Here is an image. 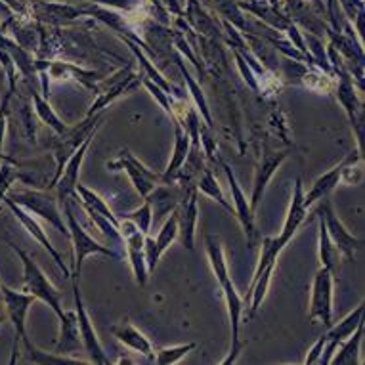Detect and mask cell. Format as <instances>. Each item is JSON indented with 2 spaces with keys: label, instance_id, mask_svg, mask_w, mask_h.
<instances>
[{
  "label": "cell",
  "instance_id": "6da1fadb",
  "mask_svg": "<svg viewBox=\"0 0 365 365\" xmlns=\"http://www.w3.org/2000/svg\"><path fill=\"white\" fill-rule=\"evenodd\" d=\"M8 247L12 249L16 255L19 257V260H21V264H24V282H25V291L27 293H31L35 299L42 300L44 304H48L52 310H54V314L58 317L63 316V312L61 310V293L58 291V289L52 285V282H50L48 277H46V274L42 272L41 268H38V264L33 260V258L27 255V252L24 251V249H19L16 243H12V241H6Z\"/></svg>",
  "mask_w": 365,
  "mask_h": 365
},
{
  "label": "cell",
  "instance_id": "7a4b0ae2",
  "mask_svg": "<svg viewBox=\"0 0 365 365\" xmlns=\"http://www.w3.org/2000/svg\"><path fill=\"white\" fill-rule=\"evenodd\" d=\"M10 201H14L31 215L41 216L42 220L50 222L52 226L58 227L61 234L69 237V227L63 222L60 209H58V197L50 192H41V190H8L6 195Z\"/></svg>",
  "mask_w": 365,
  "mask_h": 365
},
{
  "label": "cell",
  "instance_id": "3957f363",
  "mask_svg": "<svg viewBox=\"0 0 365 365\" xmlns=\"http://www.w3.org/2000/svg\"><path fill=\"white\" fill-rule=\"evenodd\" d=\"M0 289H2V306L6 310V316L12 319L14 324V344H12V364H16L18 359V344L19 341L24 342L25 350L33 348V342L29 341V335H27V327H25V322H27V314H29L31 304L35 302V297L27 291H14L4 283H0Z\"/></svg>",
  "mask_w": 365,
  "mask_h": 365
},
{
  "label": "cell",
  "instance_id": "277c9868",
  "mask_svg": "<svg viewBox=\"0 0 365 365\" xmlns=\"http://www.w3.org/2000/svg\"><path fill=\"white\" fill-rule=\"evenodd\" d=\"M63 209H66L67 227H69V240L73 241V252H75L71 279H78V277H81L84 258L90 257V255H106V257L109 258H120L119 252H115L113 249H109V247L100 245L94 237H90V235L84 232V227L81 226L77 218H75L71 201H66V203H63Z\"/></svg>",
  "mask_w": 365,
  "mask_h": 365
},
{
  "label": "cell",
  "instance_id": "5b68a950",
  "mask_svg": "<svg viewBox=\"0 0 365 365\" xmlns=\"http://www.w3.org/2000/svg\"><path fill=\"white\" fill-rule=\"evenodd\" d=\"M109 170H125L130 176L134 190L138 192L142 199H145L159 184H161V174L150 170L144 163H140L128 150H120L115 155L113 161L108 163Z\"/></svg>",
  "mask_w": 365,
  "mask_h": 365
},
{
  "label": "cell",
  "instance_id": "8992f818",
  "mask_svg": "<svg viewBox=\"0 0 365 365\" xmlns=\"http://www.w3.org/2000/svg\"><path fill=\"white\" fill-rule=\"evenodd\" d=\"M308 317L312 322L322 319L325 329L333 325V274L324 266L317 269L314 282H312Z\"/></svg>",
  "mask_w": 365,
  "mask_h": 365
},
{
  "label": "cell",
  "instance_id": "52a82bcc",
  "mask_svg": "<svg viewBox=\"0 0 365 365\" xmlns=\"http://www.w3.org/2000/svg\"><path fill=\"white\" fill-rule=\"evenodd\" d=\"M73 297H75V312H77L78 335H81V341H83L84 352L90 356V364L108 365L109 358L106 356V350H103L102 342H100L96 331H94L92 319H90L88 312H86V308H84L83 294H81L77 279H73Z\"/></svg>",
  "mask_w": 365,
  "mask_h": 365
},
{
  "label": "cell",
  "instance_id": "ba28073f",
  "mask_svg": "<svg viewBox=\"0 0 365 365\" xmlns=\"http://www.w3.org/2000/svg\"><path fill=\"white\" fill-rule=\"evenodd\" d=\"M119 232L125 240V249L128 262H130L132 274L136 277V283L140 287H144L150 277L148 266H145V252H144V235L138 227L134 226L130 220H126L120 216L119 218Z\"/></svg>",
  "mask_w": 365,
  "mask_h": 365
},
{
  "label": "cell",
  "instance_id": "9c48e42d",
  "mask_svg": "<svg viewBox=\"0 0 365 365\" xmlns=\"http://www.w3.org/2000/svg\"><path fill=\"white\" fill-rule=\"evenodd\" d=\"M317 215L322 216L325 222V227H327V234H329L331 241L335 243V247L341 251L342 257H346L348 260H352L356 257V251H359L364 247V240H359L356 235H352L346 230V226L342 224L341 218L336 216V212L333 210L329 201H325L322 205V209Z\"/></svg>",
  "mask_w": 365,
  "mask_h": 365
},
{
  "label": "cell",
  "instance_id": "30bf717a",
  "mask_svg": "<svg viewBox=\"0 0 365 365\" xmlns=\"http://www.w3.org/2000/svg\"><path fill=\"white\" fill-rule=\"evenodd\" d=\"M222 291H224V299H226V306H227V316H230V327H232V350H230V356L227 358L222 359V364L227 365V364H234L240 358L241 350L245 348L247 342L241 341L240 339V322H241V316H243V297H241L237 291H235L234 283L232 279L227 277L226 282L220 283Z\"/></svg>",
  "mask_w": 365,
  "mask_h": 365
},
{
  "label": "cell",
  "instance_id": "8fae6325",
  "mask_svg": "<svg viewBox=\"0 0 365 365\" xmlns=\"http://www.w3.org/2000/svg\"><path fill=\"white\" fill-rule=\"evenodd\" d=\"M92 138H94V136H90V138L84 140L83 144L77 148V151L67 159L66 167L61 168L60 176H58L56 184L52 186L56 190V197H58V201H61V203L71 201V199L78 201L77 190H75L78 184V170H81V165H83V159L84 155H86V151H88Z\"/></svg>",
  "mask_w": 365,
  "mask_h": 365
},
{
  "label": "cell",
  "instance_id": "7c38bea8",
  "mask_svg": "<svg viewBox=\"0 0 365 365\" xmlns=\"http://www.w3.org/2000/svg\"><path fill=\"white\" fill-rule=\"evenodd\" d=\"M197 186H187L178 207H176V216H178V235L182 245L187 251H193V241H195V224H197Z\"/></svg>",
  "mask_w": 365,
  "mask_h": 365
},
{
  "label": "cell",
  "instance_id": "4fadbf2b",
  "mask_svg": "<svg viewBox=\"0 0 365 365\" xmlns=\"http://www.w3.org/2000/svg\"><path fill=\"white\" fill-rule=\"evenodd\" d=\"M2 201H4V203L8 205V209L12 210L14 216H16V218H18V220L21 222V224H24L25 230H27V232H29V234L33 235V237H35V240L38 241V243H41V245L44 247V249H46V251L50 252V257L54 258V262L58 264V268H60L61 272H63V277H66V279H71V269L67 268L66 262H63V258H61V255L58 251H56V247L52 245V241L48 240V235H46V232H44L41 224H38V222H36L35 218H33V215H31L29 210H25L24 207H19V205H16V203H14V201H10V199H8V197H4V199H2Z\"/></svg>",
  "mask_w": 365,
  "mask_h": 365
},
{
  "label": "cell",
  "instance_id": "5bb4252c",
  "mask_svg": "<svg viewBox=\"0 0 365 365\" xmlns=\"http://www.w3.org/2000/svg\"><path fill=\"white\" fill-rule=\"evenodd\" d=\"M224 173L227 176V184H230V190H232V199H234L235 205V216H237V220L241 222V226L245 230L247 241H249V245L255 243L257 240V227H255V212L251 210V205H249V199L245 197V193L241 190L240 182L235 178V174L232 168L224 165Z\"/></svg>",
  "mask_w": 365,
  "mask_h": 365
},
{
  "label": "cell",
  "instance_id": "9a60e30c",
  "mask_svg": "<svg viewBox=\"0 0 365 365\" xmlns=\"http://www.w3.org/2000/svg\"><path fill=\"white\" fill-rule=\"evenodd\" d=\"M306 216H308V209L304 207V187H302V180L297 178L293 197H291V207H289V212L285 216V224L282 227V234L277 235L283 245H287L289 241L293 240V235L299 232Z\"/></svg>",
  "mask_w": 365,
  "mask_h": 365
},
{
  "label": "cell",
  "instance_id": "2e32d148",
  "mask_svg": "<svg viewBox=\"0 0 365 365\" xmlns=\"http://www.w3.org/2000/svg\"><path fill=\"white\" fill-rule=\"evenodd\" d=\"M287 159V151H279V153H266L262 155V161L258 165L257 174H255V187H252V195L249 199V205H251V210L255 212L260 203V199L264 195V190H266V184L269 182V178L274 176L277 168L282 167V163Z\"/></svg>",
  "mask_w": 365,
  "mask_h": 365
},
{
  "label": "cell",
  "instance_id": "e0dca14e",
  "mask_svg": "<svg viewBox=\"0 0 365 365\" xmlns=\"http://www.w3.org/2000/svg\"><path fill=\"white\" fill-rule=\"evenodd\" d=\"M83 341L78 335L77 312L66 310L60 317V341L56 344V354L71 356V354L83 352Z\"/></svg>",
  "mask_w": 365,
  "mask_h": 365
},
{
  "label": "cell",
  "instance_id": "ac0fdd59",
  "mask_svg": "<svg viewBox=\"0 0 365 365\" xmlns=\"http://www.w3.org/2000/svg\"><path fill=\"white\" fill-rule=\"evenodd\" d=\"M174 132H176V142H174L173 157H170V163H168L167 170L161 174L163 184H170V182H176V176L184 168V163H186V157L190 153V148H192V138L190 134L184 130V126L180 125L178 120H174Z\"/></svg>",
  "mask_w": 365,
  "mask_h": 365
},
{
  "label": "cell",
  "instance_id": "d6986e66",
  "mask_svg": "<svg viewBox=\"0 0 365 365\" xmlns=\"http://www.w3.org/2000/svg\"><path fill=\"white\" fill-rule=\"evenodd\" d=\"M111 333L120 344H125L134 352L142 354L148 361H153L155 359V352H153V346H151L150 339L142 333L140 329H136L134 325L128 324V322H123V324H117L111 327Z\"/></svg>",
  "mask_w": 365,
  "mask_h": 365
},
{
  "label": "cell",
  "instance_id": "ffe728a7",
  "mask_svg": "<svg viewBox=\"0 0 365 365\" xmlns=\"http://www.w3.org/2000/svg\"><path fill=\"white\" fill-rule=\"evenodd\" d=\"M342 167H344V161H341L336 167H333L329 173L322 174L319 178L312 184L310 192L304 193V207L306 209H310L312 205L317 203V201H322L329 195L336 186H339V182H341V174H342Z\"/></svg>",
  "mask_w": 365,
  "mask_h": 365
},
{
  "label": "cell",
  "instance_id": "44dd1931",
  "mask_svg": "<svg viewBox=\"0 0 365 365\" xmlns=\"http://www.w3.org/2000/svg\"><path fill=\"white\" fill-rule=\"evenodd\" d=\"M361 339H364V324L358 325V329L354 331L352 335L348 336L346 341H342L339 348L331 358V364L335 365H359V346H361Z\"/></svg>",
  "mask_w": 365,
  "mask_h": 365
},
{
  "label": "cell",
  "instance_id": "7402d4cb",
  "mask_svg": "<svg viewBox=\"0 0 365 365\" xmlns=\"http://www.w3.org/2000/svg\"><path fill=\"white\" fill-rule=\"evenodd\" d=\"M319 218V260H322V266L327 268L335 276L341 269V251L336 249L335 243L331 241L329 234H327V227H325V222L322 216Z\"/></svg>",
  "mask_w": 365,
  "mask_h": 365
},
{
  "label": "cell",
  "instance_id": "603a6c76",
  "mask_svg": "<svg viewBox=\"0 0 365 365\" xmlns=\"http://www.w3.org/2000/svg\"><path fill=\"white\" fill-rule=\"evenodd\" d=\"M75 190H77V195L81 197V205H83V207H88V209L96 210V212H100L102 216H106L108 220H111L115 226L119 227V218L115 216L113 210L109 209V205L106 199H102L96 192H92V190H88L86 186H83L81 182H78Z\"/></svg>",
  "mask_w": 365,
  "mask_h": 365
},
{
  "label": "cell",
  "instance_id": "cb8c5ba5",
  "mask_svg": "<svg viewBox=\"0 0 365 365\" xmlns=\"http://www.w3.org/2000/svg\"><path fill=\"white\" fill-rule=\"evenodd\" d=\"M205 243H207V255H209L210 268L215 272L218 283H224L230 277V272H227L226 258H224V251H222V245L212 237V235H207L205 237Z\"/></svg>",
  "mask_w": 365,
  "mask_h": 365
},
{
  "label": "cell",
  "instance_id": "d4e9b609",
  "mask_svg": "<svg viewBox=\"0 0 365 365\" xmlns=\"http://www.w3.org/2000/svg\"><path fill=\"white\" fill-rule=\"evenodd\" d=\"M178 240V216H176V209L170 212L165 224L161 226L159 230V235H157L155 240V249H157V255L161 257L163 252L167 251L168 247L173 245L174 241Z\"/></svg>",
  "mask_w": 365,
  "mask_h": 365
},
{
  "label": "cell",
  "instance_id": "484cf974",
  "mask_svg": "<svg viewBox=\"0 0 365 365\" xmlns=\"http://www.w3.org/2000/svg\"><path fill=\"white\" fill-rule=\"evenodd\" d=\"M33 98H35V113L36 117L42 120V123H46V125L52 128V130L56 132V134H63V132L67 130L66 123L58 117V115L54 113V109L50 108V103H46L44 100H42L38 94H33Z\"/></svg>",
  "mask_w": 365,
  "mask_h": 365
},
{
  "label": "cell",
  "instance_id": "4316f807",
  "mask_svg": "<svg viewBox=\"0 0 365 365\" xmlns=\"http://www.w3.org/2000/svg\"><path fill=\"white\" fill-rule=\"evenodd\" d=\"M197 348V342H186V344H176V346H167V348H161L159 352L155 354V364L159 365H173V364H178L180 359L187 356V354L192 352Z\"/></svg>",
  "mask_w": 365,
  "mask_h": 365
},
{
  "label": "cell",
  "instance_id": "83f0119b",
  "mask_svg": "<svg viewBox=\"0 0 365 365\" xmlns=\"http://www.w3.org/2000/svg\"><path fill=\"white\" fill-rule=\"evenodd\" d=\"M197 190L199 192H203L205 195H209V197H212L215 201H218V203L224 207V209L227 210V212H234V209H232V205L227 203L226 197H224V193H222V190L218 187V182H216V178L212 176V173L210 170H203V176L199 178V184H197Z\"/></svg>",
  "mask_w": 365,
  "mask_h": 365
},
{
  "label": "cell",
  "instance_id": "f1b7e54d",
  "mask_svg": "<svg viewBox=\"0 0 365 365\" xmlns=\"http://www.w3.org/2000/svg\"><path fill=\"white\" fill-rule=\"evenodd\" d=\"M144 201L145 203L142 207L132 210V212H126V215H123V218L130 220L142 234H150L151 224H153V207H151V201L148 197Z\"/></svg>",
  "mask_w": 365,
  "mask_h": 365
},
{
  "label": "cell",
  "instance_id": "f546056e",
  "mask_svg": "<svg viewBox=\"0 0 365 365\" xmlns=\"http://www.w3.org/2000/svg\"><path fill=\"white\" fill-rule=\"evenodd\" d=\"M4 161V165L0 167V201L4 199V195H6V192L10 190V186H12L14 182L19 178H24L21 174L18 173V168L12 167V159H2Z\"/></svg>",
  "mask_w": 365,
  "mask_h": 365
},
{
  "label": "cell",
  "instance_id": "4dcf8cb0",
  "mask_svg": "<svg viewBox=\"0 0 365 365\" xmlns=\"http://www.w3.org/2000/svg\"><path fill=\"white\" fill-rule=\"evenodd\" d=\"M8 98L4 102L0 103V161L4 159V155H2V145H4V138H6V126H8Z\"/></svg>",
  "mask_w": 365,
  "mask_h": 365
},
{
  "label": "cell",
  "instance_id": "1f68e13d",
  "mask_svg": "<svg viewBox=\"0 0 365 365\" xmlns=\"http://www.w3.org/2000/svg\"><path fill=\"white\" fill-rule=\"evenodd\" d=\"M324 346H325V333L319 339L316 341V344L308 350V356H306L304 364L306 365H314L319 361V358H322V352H324Z\"/></svg>",
  "mask_w": 365,
  "mask_h": 365
},
{
  "label": "cell",
  "instance_id": "d6a6232c",
  "mask_svg": "<svg viewBox=\"0 0 365 365\" xmlns=\"http://www.w3.org/2000/svg\"><path fill=\"white\" fill-rule=\"evenodd\" d=\"M4 319H6V316H4V312H0V325L4 324Z\"/></svg>",
  "mask_w": 365,
  "mask_h": 365
},
{
  "label": "cell",
  "instance_id": "836d02e7",
  "mask_svg": "<svg viewBox=\"0 0 365 365\" xmlns=\"http://www.w3.org/2000/svg\"><path fill=\"white\" fill-rule=\"evenodd\" d=\"M0 308H2V289H0Z\"/></svg>",
  "mask_w": 365,
  "mask_h": 365
}]
</instances>
